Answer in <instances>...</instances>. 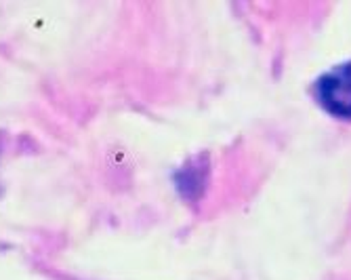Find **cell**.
<instances>
[{"label":"cell","instance_id":"6da1fadb","mask_svg":"<svg viewBox=\"0 0 351 280\" xmlns=\"http://www.w3.org/2000/svg\"><path fill=\"white\" fill-rule=\"evenodd\" d=\"M317 100L335 116L351 120V61L317 80Z\"/></svg>","mask_w":351,"mask_h":280}]
</instances>
